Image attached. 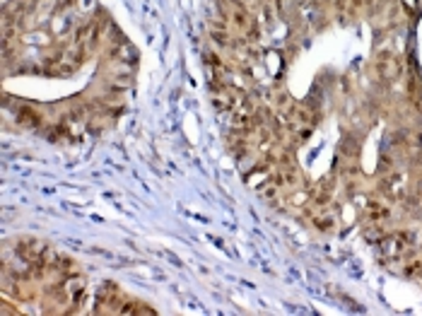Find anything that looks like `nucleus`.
I'll return each mask as SVG.
<instances>
[{
  "mask_svg": "<svg viewBox=\"0 0 422 316\" xmlns=\"http://www.w3.org/2000/svg\"><path fill=\"white\" fill-rule=\"evenodd\" d=\"M360 5H362V0H341V10L347 14V17H352V14L360 10Z\"/></svg>",
  "mask_w": 422,
  "mask_h": 316,
  "instance_id": "nucleus-4",
  "label": "nucleus"
},
{
  "mask_svg": "<svg viewBox=\"0 0 422 316\" xmlns=\"http://www.w3.org/2000/svg\"><path fill=\"white\" fill-rule=\"evenodd\" d=\"M376 70H379L381 77H386V80H396L401 72V63L396 61L394 56H379V61H376Z\"/></svg>",
  "mask_w": 422,
  "mask_h": 316,
  "instance_id": "nucleus-1",
  "label": "nucleus"
},
{
  "mask_svg": "<svg viewBox=\"0 0 422 316\" xmlns=\"http://www.w3.org/2000/svg\"><path fill=\"white\" fill-rule=\"evenodd\" d=\"M17 121L24 126H32V128H37V126H41V119H39V114L34 109H29V106H22V109L17 111Z\"/></svg>",
  "mask_w": 422,
  "mask_h": 316,
  "instance_id": "nucleus-3",
  "label": "nucleus"
},
{
  "mask_svg": "<svg viewBox=\"0 0 422 316\" xmlns=\"http://www.w3.org/2000/svg\"><path fill=\"white\" fill-rule=\"evenodd\" d=\"M365 220L372 222V225H379V222L389 220V208L381 206V203H376V201H372L370 206L365 208Z\"/></svg>",
  "mask_w": 422,
  "mask_h": 316,
  "instance_id": "nucleus-2",
  "label": "nucleus"
}]
</instances>
